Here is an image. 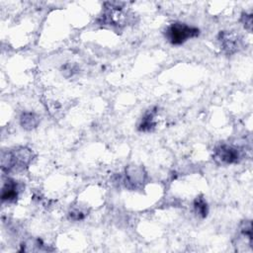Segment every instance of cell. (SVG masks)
<instances>
[{
	"label": "cell",
	"mask_w": 253,
	"mask_h": 253,
	"mask_svg": "<svg viewBox=\"0 0 253 253\" xmlns=\"http://www.w3.org/2000/svg\"><path fill=\"white\" fill-rule=\"evenodd\" d=\"M88 214L87 209L82 206H72L68 211V218L73 221H79L84 219Z\"/></svg>",
	"instance_id": "cell-11"
},
{
	"label": "cell",
	"mask_w": 253,
	"mask_h": 253,
	"mask_svg": "<svg viewBox=\"0 0 253 253\" xmlns=\"http://www.w3.org/2000/svg\"><path fill=\"white\" fill-rule=\"evenodd\" d=\"M41 122V118L38 114L33 112H24L20 116V125L23 128L31 130L36 128Z\"/></svg>",
	"instance_id": "cell-9"
},
{
	"label": "cell",
	"mask_w": 253,
	"mask_h": 253,
	"mask_svg": "<svg viewBox=\"0 0 253 253\" xmlns=\"http://www.w3.org/2000/svg\"><path fill=\"white\" fill-rule=\"evenodd\" d=\"M22 190V185L12 179L7 177L2 182V188H1V201L3 203H14L17 201L20 193Z\"/></svg>",
	"instance_id": "cell-7"
},
{
	"label": "cell",
	"mask_w": 253,
	"mask_h": 253,
	"mask_svg": "<svg viewBox=\"0 0 253 253\" xmlns=\"http://www.w3.org/2000/svg\"><path fill=\"white\" fill-rule=\"evenodd\" d=\"M126 14L123 13V7L118 3H106V7L100 18L99 23L102 25L120 26L125 22Z\"/></svg>",
	"instance_id": "cell-5"
},
{
	"label": "cell",
	"mask_w": 253,
	"mask_h": 253,
	"mask_svg": "<svg viewBox=\"0 0 253 253\" xmlns=\"http://www.w3.org/2000/svg\"><path fill=\"white\" fill-rule=\"evenodd\" d=\"M241 23L243 24L244 28L246 30H248L249 32H251L252 30V14L251 13H243L240 19Z\"/></svg>",
	"instance_id": "cell-13"
},
{
	"label": "cell",
	"mask_w": 253,
	"mask_h": 253,
	"mask_svg": "<svg viewBox=\"0 0 253 253\" xmlns=\"http://www.w3.org/2000/svg\"><path fill=\"white\" fill-rule=\"evenodd\" d=\"M240 233L244 238H247L249 242H252V225L251 220H243L240 224Z\"/></svg>",
	"instance_id": "cell-12"
},
{
	"label": "cell",
	"mask_w": 253,
	"mask_h": 253,
	"mask_svg": "<svg viewBox=\"0 0 253 253\" xmlns=\"http://www.w3.org/2000/svg\"><path fill=\"white\" fill-rule=\"evenodd\" d=\"M35 155L32 149L26 146H17L3 151L1 156V169L6 174L26 170L32 163Z\"/></svg>",
	"instance_id": "cell-1"
},
{
	"label": "cell",
	"mask_w": 253,
	"mask_h": 253,
	"mask_svg": "<svg viewBox=\"0 0 253 253\" xmlns=\"http://www.w3.org/2000/svg\"><path fill=\"white\" fill-rule=\"evenodd\" d=\"M156 114H157V108H152L148 110L140 120V123L138 125V130L143 132L153 130L156 126V123L154 121Z\"/></svg>",
	"instance_id": "cell-8"
},
{
	"label": "cell",
	"mask_w": 253,
	"mask_h": 253,
	"mask_svg": "<svg viewBox=\"0 0 253 253\" xmlns=\"http://www.w3.org/2000/svg\"><path fill=\"white\" fill-rule=\"evenodd\" d=\"M217 41L222 51L228 55L237 52L241 47V39L230 31H221L217 36Z\"/></svg>",
	"instance_id": "cell-6"
},
{
	"label": "cell",
	"mask_w": 253,
	"mask_h": 253,
	"mask_svg": "<svg viewBox=\"0 0 253 253\" xmlns=\"http://www.w3.org/2000/svg\"><path fill=\"white\" fill-rule=\"evenodd\" d=\"M194 211L197 215L200 217H206L209 212V207L207 204V201L203 196H198L194 200Z\"/></svg>",
	"instance_id": "cell-10"
},
{
	"label": "cell",
	"mask_w": 253,
	"mask_h": 253,
	"mask_svg": "<svg viewBox=\"0 0 253 253\" xmlns=\"http://www.w3.org/2000/svg\"><path fill=\"white\" fill-rule=\"evenodd\" d=\"M212 158L218 164L230 165L238 163L241 160L242 155L237 147L227 143H220L214 147Z\"/></svg>",
	"instance_id": "cell-3"
},
{
	"label": "cell",
	"mask_w": 253,
	"mask_h": 253,
	"mask_svg": "<svg viewBox=\"0 0 253 253\" xmlns=\"http://www.w3.org/2000/svg\"><path fill=\"white\" fill-rule=\"evenodd\" d=\"M146 172L142 166L128 165L125 169L124 184L128 190L134 191L141 189L146 181Z\"/></svg>",
	"instance_id": "cell-4"
},
{
	"label": "cell",
	"mask_w": 253,
	"mask_h": 253,
	"mask_svg": "<svg viewBox=\"0 0 253 253\" xmlns=\"http://www.w3.org/2000/svg\"><path fill=\"white\" fill-rule=\"evenodd\" d=\"M199 35L200 30L198 28L181 22L172 23L165 30V38L173 45H180Z\"/></svg>",
	"instance_id": "cell-2"
}]
</instances>
